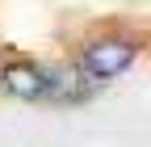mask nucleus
Here are the masks:
<instances>
[{
  "instance_id": "2",
  "label": "nucleus",
  "mask_w": 151,
  "mask_h": 147,
  "mask_svg": "<svg viewBox=\"0 0 151 147\" xmlns=\"http://www.w3.org/2000/svg\"><path fill=\"white\" fill-rule=\"evenodd\" d=\"M0 88L17 101H42L46 97V67L34 59H9V63H0Z\"/></svg>"
},
{
  "instance_id": "1",
  "label": "nucleus",
  "mask_w": 151,
  "mask_h": 147,
  "mask_svg": "<svg viewBox=\"0 0 151 147\" xmlns=\"http://www.w3.org/2000/svg\"><path fill=\"white\" fill-rule=\"evenodd\" d=\"M134 46H130L126 38H97V42H88L84 55H80V71L88 80H113V76H122V71L134 63Z\"/></svg>"
},
{
  "instance_id": "3",
  "label": "nucleus",
  "mask_w": 151,
  "mask_h": 147,
  "mask_svg": "<svg viewBox=\"0 0 151 147\" xmlns=\"http://www.w3.org/2000/svg\"><path fill=\"white\" fill-rule=\"evenodd\" d=\"M88 93H92V80L80 67H67V63L46 67V97L50 101H84Z\"/></svg>"
}]
</instances>
